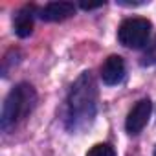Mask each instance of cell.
I'll list each match as a JSON object with an SVG mask.
<instances>
[{
  "label": "cell",
  "mask_w": 156,
  "mask_h": 156,
  "mask_svg": "<svg viewBox=\"0 0 156 156\" xmlns=\"http://www.w3.org/2000/svg\"><path fill=\"white\" fill-rule=\"evenodd\" d=\"M98 88L90 72H85L70 90L68 96V129L79 130L92 123L96 116Z\"/></svg>",
  "instance_id": "6da1fadb"
},
{
  "label": "cell",
  "mask_w": 156,
  "mask_h": 156,
  "mask_svg": "<svg viewBox=\"0 0 156 156\" xmlns=\"http://www.w3.org/2000/svg\"><path fill=\"white\" fill-rule=\"evenodd\" d=\"M35 103H37V94L31 85L20 83L15 88H11V92L8 94V98L2 105V116H0L2 130H6V132L13 130L20 121H24L31 114Z\"/></svg>",
  "instance_id": "7a4b0ae2"
},
{
  "label": "cell",
  "mask_w": 156,
  "mask_h": 156,
  "mask_svg": "<svg viewBox=\"0 0 156 156\" xmlns=\"http://www.w3.org/2000/svg\"><path fill=\"white\" fill-rule=\"evenodd\" d=\"M151 22L147 19L141 17H134V19H127L121 22L119 30H118V41L125 46V48H143L149 41L151 35Z\"/></svg>",
  "instance_id": "3957f363"
},
{
  "label": "cell",
  "mask_w": 156,
  "mask_h": 156,
  "mask_svg": "<svg viewBox=\"0 0 156 156\" xmlns=\"http://www.w3.org/2000/svg\"><path fill=\"white\" fill-rule=\"evenodd\" d=\"M151 110H152V105H151V99H140L129 112L127 116V121H125V129L129 134H140L143 130V127L147 125L149 118H151Z\"/></svg>",
  "instance_id": "277c9868"
},
{
  "label": "cell",
  "mask_w": 156,
  "mask_h": 156,
  "mask_svg": "<svg viewBox=\"0 0 156 156\" xmlns=\"http://www.w3.org/2000/svg\"><path fill=\"white\" fill-rule=\"evenodd\" d=\"M125 77V61L119 55H110L101 66V79L105 85H119Z\"/></svg>",
  "instance_id": "5b68a950"
},
{
  "label": "cell",
  "mask_w": 156,
  "mask_h": 156,
  "mask_svg": "<svg viewBox=\"0 0 156 156\" xmlns=\"http://www.w3.org/2000/svg\"><path fill=\"white\" fill-rule=\"evenodd\" d=\"M72 15H75V6L72 2H50L39 11V17L46 22H61Z\"/></svg>",
  "instance_id": "8992f818"
},
{
  "label": "cell",
  "mask_w": 156,
  "mask_h": 156,
  "mask_svg": "<svg viewBox=\"0 0 156 156\" xmlns=\"http://www.w3.org/2000/svg\"><path fill=\"white\" fill-rule=\"evenodd\" d=\"M13 28H15V33L20 37V39H26L31 35L33 31V8L31 6H26L22 8L15 19H13Z\"/></svg>",
  "instance_id": "52a82bcc"
},
{
  "label": "cell",
  "mask_w": 156,
  "mask_h": 156,
  "mask_svg": "<svg viewBox=\"0 0 156 156\" xmlns=\"http://www.w3.org/2000/svg\"><path fill=\"white\" fill-rule=\"evenodd\" d=\"M140 62H141V66H152V64H156V37L143 50V55H141V61Z\"/></svg>",
  "instance_id": "ba28073f"
},
{
  "label": "cell",
  "mask_w": 156,
  "mask_h": 156,
  "mask_svg": "<svg viewBox=\"0 0 156 156\" xmlns=\"http://www.w3.org/2000/svg\"><path fill=\"white\" fill-rule=\"evenodd\" d=\"M87 156H116V152L108 143H98L87 152Z\"/></svg>",
  "instance_id": "9c48e42d"
},
{
  "label": "cell",
  "mask_w": 156,
  "mask_h": 156,
  "mask_svg": "<svg viewBox=\"0 0 156 156\" xmlns=\"http://www.w3.org/2000/svg\"><path fill=\"white\" fill-rule=\"evenodd\" d=\"M103 4H105V2H99V4H87V2H83V4H81V8L88 11V9H96V8H101Z\"/></svg>",
  "instance_id": "30bf717a"
},
{
  "label": "cell",
  "mask_w": 156,
  "mask_h": 156,
  "mask_svg": "<svg viewBox=\"0 0 156 156\" xmlns=\"http://www.w3.org/2000/svg\"><path fill=\"white\" fill-rule=\"evenodd\" d=\"M154 156H156V149H154Z\"/></svg>",
  "instance_id": "8fae6325"
}]
</instances>
